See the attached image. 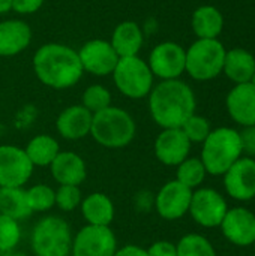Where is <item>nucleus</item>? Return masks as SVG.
Listing matches in <instances>:
<instances>
[{"label": "nucleus", "mask_w": 255, "mask_h": 256, "mask_svg": "<svg viewBox=\"0 0 255 256\" xmlns=\"http://www.w3.org/2000/svg\"><path fill=\"white\" fill-rule=\"evenodd\" d=\"M149 98V112L161 129L182 128L195 114V93L191 86L179 80L159 81L153 86Z\"/></svg>", "instance_id": "f257e3e1"}, {"label": "nucleus", "mask_w": 255, "mask_h": 256, "mask_svg": "<svg viewBox=\"0 0 255 256\" xmlns=\"http://www.w3.org/2000/svg\"><path fill=\"white\" fill-rule=\"evenodd\" d=\"M33 70L44 86L54 90L74 87L84 74L78 52L69 45L57 42L44 44L36 50Z\"/></svg>", "instance_id": "f03ea898"}, {"label": "nucleus", "mask_w": 255, "mask_h": 256, "mask_svg": "<svg viewBox=\"0 0 255 256\" xmlns=\"http://www.w3.org/2000/svg\"><path fill=\"white\" fill-rule=\"evenodd\" d=\"M135 134V120L123 108L110 105L108 108L93 114L90 136L101 147L111 150L125 148L134 141Z\"/></svg>", "instance_id": "7ed1b4c3"}, {"label": "nucleus", "mask_w": 255, "mask_h": 256, "mask_svg": "<svg viewBox=\"0 0 255 256\" xmlns=\"http://www.w3.org/2000/svg\"><path fill=\"white\" fill-rule=\"evenodd\" d=\"M243 156L239 130L233 128L212 129L201 144V162L210 176H224L228 168Z\"/></svg>", "instance_id": "20e7f679"}, {"label": "nucleus", "mask_w": 255, "mask_h": 256, "mask_svg": "<svg viewBox=\"0 0 255 256\" xmlns=\"http://www.w3.org/2000/svg\"><path fill=\"white\" fill-rule=\"evenodd\" d=\"M72 231L69 224L59 216H44L36 222L30 236L35 256H71Z\"/></svg>", "instance_id": "39448f33"}, {"label": "nucleus", "mask_w": 255, "mask_h": 256, "mask_svg": "<svg viewBox=\"0 0 255 256\" xmlns=\"http://www.w3.org/2000/svg\"><path fill=\"white\" fill-rule=\"evenodd\" d=\"M225 54L219 39H197L186 50L185 72L195 81H212L222 74Z\"/></svg>", "instance_id": "423d86ee"}, {"label": "nucleus", "mask_w": 255, "mask_h": 256, "mask_svg": "<svg viewBox=\"0 0 255 256\" xmlns=\"http://www.w3.org/2000/svg\"><path fill=\"white\" fill-rule=\"evenodd\" d=\"M111 75L116 88L125 98L134 100L147 98L155 86V76L147 62L138 56L120 57Z\"/></svg>", "instance_id": "0eeeda50"}, {"label": "nucleus", "mask_w": 255, "mask_h": 256, "mask_svg": "<svg viewBox=\"0 0 255 256\" xmlns=\"http://www.w3.org/2000/svg\"><path fill=\"white\" fill-rule=\"evenodd\" d=\"M228 212L225 198L215 189L198 188L192 192L189 214L203 228H218Z\"/></svg>", "instance_id": "6e6552de"}, {"label": "nucleus", "mask_w": 255, "mask_h": 256, "mask_svg": "<svg viewBox=\"0 0 255 256\" xmlns=\"http://www.w3.org/2000/svg\"><path fill=\"white\" fill-rule=\"evenodd\" d=\"M117 238L110 226L84 225L72 238L71 256H114Z\"/></svg>", "instance_id": "1a4fd4ad"}, {"label": "nucleus", "mask_w": 255, "mask_h": 256, "mask_svg": "<svg viewBox=\"0 0 255 256\" xmlns=\"http://www.w3.org/2000/svg\"><path fill=\"white\" fill-rule=\"evenodd\" d=\"M186 50L173 40H165L153 46L149 54L147 64L153 76L161 81L179 80L185 74Z\"/></svg>", "instance_id": "9d476101"}, {"label": "nucleus", "mask_w": 255, "mask_h": 256, "mask_svg": "<svg viewBox=\"0 0 255 256\" xmlns=\"http://www.w3.org/2000/svg\"><path fill=\"white\" fill-rule=\"evenodd\" d=\"M35 166L24 148L12 144H0V188H24Z\"/></svg>", "instance_id": "9b49d317"}, {"label": "nucleus", "mask_w": 255, "mask_h": 256, "mask_svg": "<svg viewBox=\"0 0 255 256\" xmlns=\"http://www.w3.org/2000/svg\"><path fill=\"white\" fill-rule=\"evenodd\" d=\"M192 192L176 178L170 180L155 195L153 208L165 220H179L189 212Z\"/></svg>", "instance_id": "f8f14e48"}, {"label": "nucleus", "mask_w": 255, "mask_h": 256, "mask_svg": "<svg viewBox=\"0 0 255 256\" xmlns=\"http://www.w3.org/2000/svg\"><path fill=\"white\" fill-rule=\"evenodd\" d=\"M77 52H78L83 70L95 76L111 75L120 58L117 52L114 51V48L111 46V44L104 39L87 40Z\"/></svg>", "instance_id": "ddd939ff"}, {"label": "nucleus", "mask_w": 255, "mask_h": 256, "mask_svg": "<svg viewBox=\"0 0 255 256\" xmlns=\"http://www.w3.org/2000/svg\"><path fill=\"white\" fill-rule=\"evenodd\" d=\"M224 188L228 196L246 202L255 198V159L242 156L222 176Z\"/></svg>", "instance_id": "4468645a"}, {"label": "nucleus", "mask_w": 255, "mask_h": 256, "mask_svg": "<svg viewBox=\"0 0 255 256\" xmlns=\"http://www.w3.org/2000/svg\"><path fill=\"white\" fill-rule=\"evenodd\" d=\"M191 141L180 128L162 129L155 140L153 152L156 159L165 166H177L191 153Z\"/></svg>", "instance_id": "2eb2a0df"}, {"label": "nucleus", "mask_w": 255, "mask_h": 256, "mask_svg": "<svg viewBox=\"0 0 255 256\" xmlns=\"http://www.w3.org/2000/svg\"><path fill=\"white\" fill-rule=\"evenodd\" d=\"M219 228L222 236L234 246L248 248L255 242V214L245 207L228 208Z\"/></svg>", "instance_id": "dca6fc26"}, {"label": "nucleus", "mask_w": 255, "mask_h": 256, "mask_svg": "<svg viewBox=\"0 0 255 256\" xmlns=\"http://www.w3.org/2000/svg\"><path fill=\"white\" fill-rule=\"evenodd\" d=\"M227 112L242 128L255 124V87L251 82L234 84L225 98Z\"/></svg>", "instance_id": "f3484780"}, {"label": "nucleus", "mask_w": 255, "mask_h": 256, "mask_svg": "<svg viewBox=\"0 0 255 256\" xmlns=\"http://www.w3.org/2000/svg\"><path fill=\"white\" fill-rule=\"evenodd\" d=\"M93 114L81 104L65 108L56 118V130L66 141H80L90 135Z\"/></svg>", "instance_id": "a211bd4d"}, {"label": "nucleus", "mask_w": 255, "mask_h": 256, "mask_svg": "<svg viewBox=\"0 0 255 256\" xmlns=\"http://www.w3.org/2000/svg\"><path fill=\"white\" fill-rule=\"evenodd\" d=\"M48 168L59 186H80L87 177L86 160L75 152H60Z\"/></svg>", "instance_id": "6ab92c4d"}, {"label": "nucleus", "mask_w": 255, "mask_h": 256, "mask_svg": "<svg viewBox=\"0 0 255 256\" xmlns=\"http://www.w3.org/2000/svg\"><path fill=\"white\" fill-rule=\"evenodd\" d=\"M32 42V28L23 20L0 22V57H12L24 51Z\"/></svg>", "instance_id": "aec40b11"}, {"label": "nucleus", "mask_w": 255, "mask_h": 256, "mask_svg": "<svg viewBox=\"0 0 255 256\" xmlns=\"http://www.w3.org/2000/svg\"><path fill=\"white\" fill-rule=\"evenodd\" d=\"M80 212L83 219L86 220V225L95 226H110L116 214L111 198L102 192H92L83 196Z\"/></svg>", "instance_id": "412c9836"}, {"label": "nucleus", "mask_w": 255, "mask_h": 256, "mask_svg": "<svg viewBox=\"0 0 255 256\" xmlns=\"http://www.w3.org/2000/svg\"><path fill=\"white\" fill-rule=\"evenodd\" d=\"M224 15L213 4L198 6L191 18V27L197 39H218L224 30Z\"/></svg>", "instance_id": "4be33fe9"}, {"label": "nucleus", "mask_w": 255, "mask_h": 256, "mask_svg": "<svg viewBox=\"0 0 255 256\" xmlns=\"http://www.w3.org/2000/svg\"><path fill=\"white\" fill-rule=\"evenodd\" d=\"M144 42V34L141 27L134 21H123L116 26L111 34V46L119 57L138 56Z\"/></svg>", "instance_id": "5701e85b"}, {"label": "nucleus", "mask_w": 255, "mask_h": 256, "mask_svg": "<svg viewBox=\"0 0 255 256\" xmlns=\"http://www.w3.org/2000/svg\"><path fill=\"white\" fill-rule=\"evenodd\" d=\"M222 72L234 84L249 82L255 72V56L245 48L227 50Z\"/></svg>", "instance_id": "b1692460"}, {"label": "nucleus", "mask_w": 255, "mask_h": 256, "mask_svg": "<svg viewBox=\"0 0 255 256\" xmlns=\"http://www.w3.org/2000/svg\"><path fill=\"white\" fill-rule=\"evenodd\" d=\"M24 152L35 168L36 166L45 168L53 164V160L57 158V154L62 150L59 141L54 136L47 134H39L27 142Z\"/></svg>", "instance_id": "393cba45"}, {"label": "nucleus", "mask_w": 255, "mask_h": 256, "mask_svg": "<svg viewBox=\"0 0 255 256\" xmlns=\"http://www.w3.org/2000/svg\"><path fill=\"white\" fill-rule=\"evenodd\" d=\"M0 214L17 222L26 220L33 214L24 188H0Z\"/></svg>", "instance_id": "a878e982"}, {"label": "nucleus", "mask_w": 255, "mask_h": 256, "mask_svg": "<svg viewBox=\"0 0 255 256\" xmlns=\"http://www.w3.org/2000/svg\"><path fill=\"white\" fill-rule=\"evenodd\" d=\"M206 176L207 171L200 158H186L180 165L176 166V180L191 190L198 189Z\"/></svg>", "instance_id": "bb28decb"}, {"label": "nucleus", "mask_w": 255, "mask_h": 256, "mask_svg": "<svg viewBox=\"0 0 255 256\" xmlns=\"http://www.w3.org/2000/svg\"><path fill=\"white\" fill-rule=\"evenodd\" d=\"M26 196L32 213H47L56 206V190L45 183L30 186Z\"/></svg>", "instance_id": "cd10ccee"}, {"label": "nucleus", "mask_w": 255, "mask_h": 256, "mask_svg": "<svg viewBox=\"0 0 255 256\" xmlns=\"http://www.w3.org/2000/svg\"><path fill=\"white\" fill-rule=\"evenodd\" d=\"M177 256H216L213 244L201 234H186L177 244Z\"/></svg>", "instance_id": "c85d7f7f"}, {"label": "nucleus", "mask_w": 255, "mask_h": 256, "mask_svg": "<svg viewBox=\"0 0 255 256\" xmlns=\"http://www.w3.org/2000/svg\"><path fill=\"white\" fill-rule=\"evenodd\" d=\"M81 105L92 114L99 112L111 105V93L107 87L101 84H92L83 92Z\"/></svg>", "instance_id": "c756f323"}, {"label": "nucleus", "mask_w": 255, "mask_h": 256, "mask_svg": "<svg viewBox=\"0 0 255 256\" xmlns=\"http://www.w3.org/2000/svg\"><path fill=\"white\" fill-rule=\"evenodd\" d=\"M21 242L20 222L0 214V254L12 252Z\"/></svg>", "instance_id": "7c9ffc66"}, {"label": "nucleus", "mask_w": 255, "mask_h": 256, "mask_svg": "<svg viewBox=\"0 0 255 256\" xmlns=\"http://www.w3.org/2000/svg\"><path fill=\"white\" fill-rule=\"evenodd\" d=\"M183 130V134L186 135V138L191 141V144H203L204 140L209 136V134L212 132V126L210 122L198 114H192L180 128Z\"/></svg>", "instance_id": "2f4dec72"}, {"label": "nucleus", "mask_w": 255, "mask_h": 256, "mask_svg": "<svg viewBox=\"0 0 255 256\" xmlns=\"http://www.w3.org/2000/svg\"><path fill=\"white\" fill-rule=\"evenodd\" d=\"M81 201H83V194L80 190V186L63 184L56 189V207L65 213L80 208Z\"/></svg>", "instance_id": "473e14b6"}, {"label": "nucleus", "mask_w": 255, "mask_h": 256, "mask_svg": "<svg viewBox=\"0 0 255 256\" xmlns=\"http://www.w3.org/2000/svg\"><path fill=\"white\" fill-rule=\"evenodd\" d=\"M147 256H177L176 244L168 240H158L152 243L147 249Z\"/></svg>", "instance_id": "72a5a7b5"}, {"label": "nucleus", "mask_w": 255, "mask_h": 256, "mask_svg": "<svg viewBox=\"0 0 255 256\" xmlns=\"http://www.w3.org/2000/svg\"><path fill=\"white\" fill-rule=\"evenodd\" d=\"M44 0H12L11 10H15L20 15H32L41 9Z\"/></svg>", "instance_id": "f704fd0d"}, {"label": "nucleus", "mask_w": 255, "mask_h": 256, "mask_svg": "<svg viewBox=\"0 0 255 256\" xmlns=\"http://www.w3.org/2000/svg\"><path fill=\"white\" fill-rule=\"evenodd\" d=\"M240 134V141H242V148L243 153L248 154V158H254L255 156V124L254 126H248L243 128Z\"/></svg>", "instance_id": "c9c22d12"}, {"label": "nucleus", "mask_w": 255, "mask_h": 256, "mask_svg": "<svg viewBox=\"0 0 255 256\" xmlns=\"http://www.w3.org/2000/svg\"><path fill=\"white\" fill-rule=\"evenodd\" d=\"M134 202L138 212H149L155 206V195L150 194L149 190H141L135 195Z\"/></svg>", "instance_id": "e433bc0d"}, {"label": "nucleus", "mask_w": 255, "mask_h": 256, "mask_svg": "<svg viewBox=\"0 0 255 256\" xmlns=\"http://www.w3.org/2000/svg\"><path fill=\"white\" fill-rule=\"evenodd\" d=\"M114 256H147V252L138 244H125L122 248H117Z\"/></svg>", "instance_id": "4c0bfd02"}, {"label": "nucleus", "mask_w": 255, "mask_h": 256, "mask_svg": "<svg viewBox=\"0 0 255 256\" xmlns=\"http://www.w3.org/2000/svg\"><path fill=\"white\" fill-rule=\"evenodd\" d=\"M12 8V0H0V14L9 12Z\"/></svg>", "instance_id": "58836bf2"}, {"label": "nucleus", "mask_w": 255, "mask_h": 256, "mask_svg": "<svg viewBox=\"0 0 255 256\" xmlns=\"http://www.w3.org/2000/svg\"><path fill=\"white\" fill-rule=\"evenodd\" d=\"M249 82H251V84H252V86L255 87V72H254V75H252V78H251V81H249Z\"/></svg>", "instance_id": "ea45409f"}, {"label": "nucleus", "mask_w": 255, "mask_h": 256, "mask_svg": "<svg viewBox=\"0 0 255 256\" xmlns=\"http://www.w3.org/2000/svg\"><path fill=\"white\" fill-rule=\"evenodd\" d=\"M252 248H254V254H255V242H254V243H252Z\"/></svg>", "instance_id": "a19ab883"}, {"label": "nucleus", "mask_w": 255, "mask_h": 256, "mask_svg": "<svg viewBox=\"0 0 255 256\" xmlns=\"http://www.w3.org/2000/svg\"><path fill=\"white\" fill-rule=\"evenodd\" d=\"M0 60H2V57H0Z\"/></svg>", "instance_id": "79ce46f5"}]
</instances>
